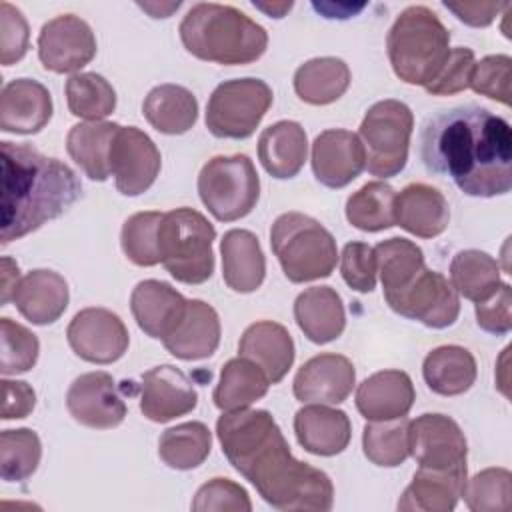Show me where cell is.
Here are the masks:
<instances>
[{
    "label": "cell",
    "instance_id": "6da1fadb",
    "mask_svg": "<svg viewBox=\"0 0 512 512\" xmlns=\"http://www.w3.org/2000/svg\"><path fill=\"white\" fill-rule=\"evenodd\" d=\"M222 452L258 494L282 512H326L334 486L326 472L300 462L268 410L224 412L216 422Z\"/></svg>",
    "mask_w": 512,
    "mask_h": 512
},
{
    "label": "cell",
    "instance_id": "7a4b0ae2",
    "mask_svg": "<svg viewBox=\"0 0 512 512\" xmlns=\"http://www.w3.org/2000/svg\"><path fill=\"white\" fill-rule=\"evenodd\" d=\"M420 156L428 172L448 176L468 196L492 198L512 188V128L484 106L432 114L420 132Z\"/></svg>",
    "mask_w": 512,
    "mask_h": 512
},
{
    "label": "cell",
    "instance_id": "3957f363",
    "mask_svg": "<svg viewBox=\"0 0 512 512\" xmlns=\"http://www.w3.org/2000/svg\"><path fill=\"white\" fill-rule=\"evenodd\" d=\"M2 244L18 240L64 214L82 194L76 172L28 144L0 142Z\"/></svg>",
    "mask_w": 512,
    "mask_h": 512
},
{
    "label": "cell",
    "instance_id": "277c9868",
    "mask_svg": "<svg viewBox=\"0 0 512 512\" xmlns=\"http://www.w3.org/2000/svg\"><path fill=\"white\" fill-rule=\"evenodd\" d=\"M178 32L192 56L226 66L250 64L268 46V32L258 22L242 10L218 2L194 4L184 14Z\"/></svg>",
    "mask_w": 512,
    "mask_h": 512
},
{
    "label": "cell",
    "instance_id": "5b68a950",
    "mask_svg": "<svg viewBox=\"0 0 512 512\" xmlns=\"http://www.w3.org/2000/svg\"><path fill=\"white\" fill-rule=\"evenodd\" d=\"M386 48L400 80L428 86L450 54V32L428 6H408L388 30Z\"/></svg>",
    "mask_w": 512,
    "mask_h": 512
},
{
    "label": "cell",
    "instance_id": "8992f818",
    "mask_svg": "<svg viewBox=\"0 0 512 512\" xmlns=\"http://www.w3.org/2000/svg\"><path fill=\"white\" fill-rule=\"evenodd\" d=\"M270 246L284 276L294 284L326 278L338 262L334 236L302 212H286L274 220Z\"/></svg>",
    "mask_w": 512,
    "mask_h": 512
},
{
    "label": "cell",
    "instance_id": "52a82bcc",
    "mask_svg": "<svg viewBox=\"0 0 512 512\" xmlns=\"http://www.w3.org/2000/svg\"><path fill=\"white\" fill-rule=\"evenodd\" d=\"M214 226L194 208H176L162 214L158 224V254L172 278L184 284H202L214 272Z\"/></svg>",
    "mask_w": 512,
    "mask_h": 512
},
{
    "label": "cell",
    "instance_id": "ba28073f",
    "mask_svg": "<svg viewBox=\"0 0 512 512\" xmlns=\"http://www.w3.org/2000/svg\"><path fill=\"white\" fill-rule=\"evenodd\" d=\"M412 128L414 114L408 104L394 98L372 104L358 130L366 156L364 168L378 178L400 174L408 160Z\"/></svg>",
    "mask_w": 512,
    "mask_h": 512
},
{
    "label": "cell",
    "instance_id": "9c48e42d",
    "mask_svg": "<svg viewBox=\"0 0 512 512\" xmlns=\"http://www.w3.org/2000/svg\"><path fill=\"white\" fill-rule=\"evenodd\" d=\"M198 194L216 220L234 222L256 206L260 178L246 154L214 156L198 174Z\"/></svg>",
    "mask_w": 512,
    "mask_h": 512
},
{
    "label": "cell",
    "instance_id": "30bf717a",
    "mask_svg": "<svg viewBox=\"0 0 512 512\" xmlns=\"http://www.w3.org/2000/svg\"><path fill=\"white\" fill-rule=\"evenodd\" d=\"M272 88L260 78L218 84L206 104V128L216 138H248L272 106Z\"/></svg>",
    "mask_w": 512,
    "mask_h": 512
},
{
    "label": "cell",
    "instance_id": "8fae6325",
    "mask_svg": "<svg viewBox=\"0 0 512 512\" xmlns=\"http://www.w3.org/2000/svg\"><path fill=\"white\" fill-rule=\"evenodd\" d=\"M388 306L428 328H448L460 314V298L448 278L422 266L402 288L384 294Z\"/></svg>",
    "mask_w": 512,
    "mask_h": 512
},
{
    "label": "cell",
    "instance_id": "7c38bea8",
    "mask_svg": "<svg viewBox=\"0 0 512 512\" xmlns=\"http://www.w3.org/2000/svg\"><path fill=\"white\" fill-rule=\"evenodd\" d=\"M408 450L420 468L454 470L466 466L468 444L458 422L426 412L408 424Z\"/></svg>",
    "mask_w": 512,
    "mask_h": 512
},
{
    "label": "cell",
    "instance_id": "4fadbf2b",
    "mask_svg": "<svg viewBox=\"0 0 512 512\" xmlns=\"http://www.w3.org/2000/svg\"><path fill=\"white\" fill-rule=\"evenodd\" d=\"M96 56V36L86 20L60 14L48 20L38 34V58L56 74L78 72Z\"/></svg>",
    "mask_w": 512,
    "mask_h": 512
},
{
    "label": "cell",
    "instance_id": "5bb4252c",
    "mask_svg": "<svg viewBox=\"0 0 512 512\" xmlns=\"http://www.w3.org/2000/svg\"><path fill=\"white\" fill-rule=\"evenodd\" d=\"M66 338L76 356L92 364H112L128 350V330L108 308H84L74 314Z\"/></svg>",
    "mask_w": 512,
    "mask_h": 512
},
{
    "label": "cell",
    "instance_id": "9a60e30c",
    "mask_svg": "<svg viewBox=\"0 0 512 512\" xmlns=\"http://www.w3.org/2000/svg\"><path fill=\"white\" fill-rule=\"evenodd\" d=\"M160 150L136 126H120L110 146V174L118 192L138 196L146 192L160 172Z\"/></svg>",
    "mask_w": 512,
    "mask_h": 512
},
{
    "label": "cell",
    "instance_id": "2e32d148",
    "mask_svg": "<svg viewBox=\"0 0 512 512\" xmlns=\"http://www.w3.org/2000/svg\"><path fill=\"white\" fill-rule=\"evenodd\" d=\"M66 408L70 416L88 428L108 430L126 416V404L108 372L96 370L80 374L68 388Z\"/></svg>",
    "mask_w": 512,
    "mask_h": 512
},
{
    "label": "cell",
    "instance_id": "e0dca14e",
    "mask_svg": "<svg viewBox=\"0 0 512 512\" xmlns=\"http://www.w3.org/2000/svg\"><path fill=\"white\" fill-rule=\"evenodd\" d=\"M196 404L198 394L180 368L162 364L142 374L140 410L148 420L164 424L192 412Z\"/></svg>",
    "mask_w": 512,
    "mask_h": 512
},
{
    "label": "cell",
    "instance_id": "ac0fdd59",
    "mask_svg": "<svg viewBox=\"0 0 512 512\" xmlns=\"http://www.w3.org/2000/svg\"><path fill=\"white\" fill-rule=\"evenodd\" d=\"M356 384L354 364L342 354H318L306 360L294 376V396L310 404H340Z\"/></svg>",
    "mask_w": 512,
    "mask_h": 512
},
{
    "label": "cell",
    "instance_id": "d6986e66",
    "mask_svg": "<svg viewBox=\"0 0 512 512\" xmlns=\"http://www.w3.org/2000/svg\"><path fill=\"white\" fill-rule=\"evenodd\" d=\"M366 156L358 134L342 128L320 132L312 144V170L320 184L344 188L360 176Z\"/></svg>",
    "mask_w": 512,
    "mask_h": 512
},
{
    "label": "cell",
    "instance_id": "ffe728a7",
    "mask_svg": "<svg viewBox=\"0 0 512 512\" xmlns=\"http://www.w3.org/2000/svg\"><path fill=\"white\" fill-rule=\"evenodd\" d=\"M52 118V96L44 84L32 78H16L4 84L0 94V130L12 134H36Z\"/></svg>",
    "mask_w": 512,
    "mask_h": 512
},
{
    "label": "cell",
    "instance_id": "44dd1931",
    "mask_svg": "<svg viewBox=\"0 0 512 512\" xmlns=\"http://www.w3.org/2000/svg\"><path fill=\"white\" fill-rule=\"evenodd\" d=\"M188 300L162 280H142L130 294V310L138 328L150 338L164 340L182 320Z\"/></svg>",
    "mask_w": 512,
    "mask_h": 512
},
{
    "label": "cell",
    "instance_id": "7402d4cb",
    "mask_svg": "<svg viewBox=\"0 0 512 512\" xmlns=\"http://www.w3.org/2000/svg\"><path fill=\"white\" fill-rule=\"evenodd\" d=\"M416 392L410 376L402 370H380L362 380L356 390V408L366 420H392L406 416Z\"/></svg>",
    "mask_w": 512,
    "mask_h": 512
},
{
    "label": "cell",
    "instance_id": "603a6c76",
    "mask_svg": "<svg viewBox=\"0 0 512 512\" xmlns=\"http://www.w3.org/2000/svg\"><path fill=\"white\" fill-rule=\"evenodd\" d=\"M162 342L164 348L180 360L212 356L220 344L218 312L204 300H188L182 320Z\"/></svg>",
    "mask_w": 512,
    "mask_h": 512
},
{
    "label": "cell",
    "instance_id": "cb8c5ba5",
    "mask_svg": "<svg viewBox=\"0 0 512 512\" xmlns=\"http://www.w3.org/2000/svg\"><path fill=\"white\" fill-rule=\"evenodd\" d=\"M238 354L260 366L270 384H278L294 364V340L282 324L260 320L240 336Z\"/></svg>",
    "mask_w": 512,
    "mask_h": 512
},
{
    "label": "cell",
    "instance_id": "d4e9b609",
    "mask_svg": "<svg viewBox=\"0 0 512 512\" xmlns=\"http://www.w3.org/2000/svg\"><path fill=\"white\" fill-rule=\"evenodd\" d=\"M396 224L418 238H434L448 228L450 208L444 194L428 184L414 182L396 194Z\"/></svg>",
    "mask_w": 512,
    "mask_h": 512
},
{
    "label": "cell",
    "instance_id": "484cf974",
    "mask_svg": "<svg viewBox=\"0 0 512 512\" xmlns=\"http://www.w3.org/2000/svg\"><path fill=\"white\" fill-rule=\"evenodd\" d=\"M294 432L306 452L316 456H336L348 446L352 426L344 410L326 404H310L296 412Z\"/></svg>",
    "mask_w": 512,
    "mask_h": 512
},
{
    "label": "cell",
    "instance_id": "4316f807",
    "mask_svg": "<svg viewBox=\"0 0 512 512\" xmlns=\"http://www.w3.org/2000/svg\"><path fill=\"white\" fill-rule=\"evenodd\" d=\"M12 300L26 320L38 326H46L64 314L68 308L70 292L64 276L54 270L38 268L22 276Z\"/></svg>",
    "mask_w": 512,
    "mask_h": 512
},
{
    "label": "cell",
    "instance_id": "83f0119b",
    "mask_svg": "<svg viewBox=\"0 0 512 512\" xmlns=\"http://www.w3.org/2000/svg\"><path fill=\"white\" fill-rule=\"evenodd\" d=\"M466 480V466L454 470L418 468L398 500V510L450 512L462 498Z\"/></svg>",
    "mask_w": 512,
    "mask_h": 512
},
{
    "label": "cell",
    "instance_id": "f1b7e54d",
    "mask_svg": "<svg viewBox=\"0 0 512 512\" xmlns=\"http://www.w3.org/2000/svg\"><path fill=\"white\" fill-rule=\"evenodd\" d=\"M222 278L234 292L248 294L262 286L266 258L262 246L250 230L232 228L220 240Z\"/></svg>",
    "mask_w": 512,
    "mask_h": 512
},
{
    "label": "cell",
    "instance_id": "f546056e",
    "mask_svg": "<svg viewBox=\"0 0 512 512\" xmlns=\"http://www.w3.org/2000/svg\"><path fill=\"white\" fill-rule=\"evenodd\" d=\"M294 320L314 344L336 340L346 326V312L340 294L332 286H312L294 300Z\"/></svg>",
    "mask_w": 512,
    "mask_h": 512
},
{
    "label": "cell",
    "instance_id": "4dcf8cb0",
    "mask_svg": "<svg viewBox=\"0 0 512 512\" xmlns=\"http://www.w3.org/2000/svg\"><path fill=\"white\" fill-rule=\"evenodd\" d=\"M308 154L304 128L294 120H280L262 130L258 138V158L264 170L280 180L294 178Z\"/></svg>",
    "mask_w": 512,
    "mask_h": 512
},
{
    "label": "cell",
    "instance_id": "1f68e13d",
    "mask_svg": "<svg viewBox=\"0 0 512 512\" xmlns=\"http://www.w3.org/2000/svg\"><path fill=\"white\" fill-rule=\"evenodd\" d=\"M478 374L470 350L458 344H444L426 354L422 376L428 388L440 396H458L472 388Z\"/></svg>",
    "mask_w": 512,
    "mask_h": 512
},
{
    "label": "cell",
    "instance_id": "d6a6232c",
    "mask_svg": "<svg viewBox=\"0 0 512 512\" xmlns=\"http://www.w3.org/2000/svg\"><path fill=\"white\" fill-rule=\"evenodd\" d=\"M120 124L94 120L74 124L66 136V150L80 170L96 182L110 176V146Z\"/></svg>",
    "mask_w": 512,
    "mask_h": 512
},
{
    "label": "cell",
    "instance_id": "836d02e7",
    "mask_svg": "<svg viewBox=\"0 0 512 512\" xmlns=\"http://www.w3.org/2000/svg\"><path fill=\"white\" fill-rule=\"evenodd\" d=\"M144 118L162 134H184L198 120L196 96L180 84L154 86L142 104Z\"/></svg>",
    "mask_w": 512,
    "mask_h": 512
},
{
    "label": "cell",
    "instance_id": "e575fe53",
    "mask_svg": "<svg viewBox=\"0 0 512 512\" xmlns=\"http://www.w3.org/2000/svg\"><path fill=\"white\" fill-rule=\"evenodd\" d=\"M270 388V380L260 366L252 360L238 356L222 366L220 380L214 388L212 400L218 410L234 412L248 408L256 400L264 398Z\"/></svg>",
    "mask_w": 512,
    "mask_h": 512
},
{
    "label": "cell",
    "instance_id": "d590c367",
    "mask_svg": "<svg viewBox=\"0 0 512 512\" xmlns=\"http://www.w3.org/2000/svg\"><path fill=\"white\" fill-rule=\"evenodd\" d=\"M350 68L342 58L320 56L306 60L294 72V90L300 100L324 106L336 102L350 86Z\"/></svg>",
    "mask_w": 512,
    "mask_h": 512
},
{
    "label": "cell",
    "instance_id": "8d00e7d4",
    "mask_svg": "<svg viewBox=\"0 0 512 512\" xmlns=\"http://www.w3.org/2000/svg\"><path fill=\"white\" fill-rule=\"evenodd\" d=\"M450 284L452 288L476 302L490 298L502 284L498 262L482 250H460L450 262Z\"/></svg>",
    "mask_w": 512,
    "mask_h": 512
},
{
    "label": "cell",
    "instance_id": "74e56055",
    "mask_svg": "<svg viewBox=\"0 0 512 512\" xmlns=\"http://www.w3.org/2000/svg\"><path fill=\"white\" fill-rule=\"evenodd\" d=\"M212 448V434L204 422H182L162 432L158 440L160 460L174 470L200 466Z\"/></svg>",
    "mask_w": 512,
    "mask_h": 512
},
{
    "label": "cell",
    "instance_id": "f35d334b",
    "mask_svg": "<svg viewBox=\"0 0 512 512\" xmlns=\"http://www.w3.org/2000/svg\"><path fill=\"white\" fill-rule=\"evenodd\" d=\"M396 192L382 180L366 182L346 202V220L362 232H380L396 226Z\"/></svg>",
    "mask_w": 512,
    "mask_h": 512
},
{
    "label": "cell",
    "instance_id": "ab89813d",
    "mask_svg": "<svg viewBox=\"0 0 512 512\" xmlns=\"http://www.w3.org/2000/svg\"><path fill=\"white\" fill-rule=\"evenodd\" d=\"M408 424L406 416L392 420H368L362 430V450L364 456L384 468L400 466L408 456Z\"/></svg>",
    "mask_w": 512,
    "mask_h": 512
},
{
    "label": "cell",
    "instance_id": "60d3db41",
    "mask_svg": "<svg viewBox=\"0 0 512 512\" xmlns=\"http://www.w3.org/2000/svg\"><path fill=\"white\" fill-rule=\"evenodd\" d=\"M68 110L88 122L102 120L116 108L112 84L96 72H78L66 80Z\"/></svg>",
    "mask_w": 512,
    "mask_h": 512
},
{
    "label": "cell",
    "instance_id": "b9f144b4",
    "mask_svg": "<svg viewBox=\"0 0 512 512\" xmlns=\"http://www.w3.org/2000/svg\"><path fill=\"white\" fill-rule=\"evenodd\" d=\"M382 290L394 292L402 288L424 264V252L412 240L394 236L374 246Z\"/></svg>",
    "mask_w": 512,
    "mask_h": 512
},
{
    "label": "cell",
    "instance_id": "7bdbcfd3",
    "mask_svg": "<svg viewBox=\"0 0 512 512\" xmlns=\"http://www.w3.org/2000/svg\"><path fill=\"white\" fill-rule=\"evenodd\" d=\"M42 458V444L34 430L16 428L0 434V476L6 482L30 478Z\"/></svg>",
    "mask_w": 512,
    "mask_h": 512
},
{
    "label": "cell",
    "instance_id": "ee69618b",
    "mask_svg": "<svg viewBox=\"0 0 512 512\" xmlns=\"http://www.w3.org/2000/svg\"><path fill=\"white\" fill-rule=\"evenodd\" d=\"M462 496L472 512H508L512 506V474L506 468H486L466 480Z\"/></svg>",
    "mask_w": 512,
    "mask_h": 512
},
{
    "label": "cell",
    "instance_id": "f6af8a7d",
    "mask_svg": "<svg viewBox=\"0 0 512 512\" xmlns=\"http://www.w3.org/2000/svg\"><path fill=\"white\" fill-rule=\"evenodd\" d=\"M162 220V212L148 210L132 214L120 234V244L130 262L136 266H156L160 262L158 254V224Z\"/></svg>",
    "mask_w": 512,
    "mask_h": 512
},
{
    "label": "cell",
    "instance_id": "bcb514c9",
    "mask_svg": "<svg viewBox=\"0 0 512 512\" xmlns=\"http://www.w3.org/2000/svg\"><path fill=\"white\" fill-rule=\"evenodd\" d=\"M40 352V342L34 332L26 326L10 320L0 318V372L4 376L28 372Z\"/></svg>",
    "mask_w": 512,
    "mask_h": 512
},
{
    "label": "cell",
    "instance_id": "7dc6e473",
    "mask_svg": "<svg viewBox=\"0 0 512 512\" xmlns=\"http://www.w3.org/2000/svg\"><path fill=\"white\" fill-rule=\"evenodd\" d=\"M510 78H512V58L508 54L484 56L480 62H474L470 88L476 94L502 102L510 106Z\"/></svg>",
    "mask_w": 512,
    "mask_h": 512
},
{
    "label": "cell",
    "instance_id": "c3c4849f",
    "mask_svg": "<svg viewBox=\"0 0 512 512\" xmlns=\"http://www.w3.org/2000/svg\"><path fill=\"white\" fill-rule=\"evenodd\" d=\"M194 512H250L252 502L248 492L230 478H212L202 484L192 500Z\"/></svg>",
    "mask_w": 512,
    "mask_h": 512
},
{
    "label": "cell",
    "instance_id": "681fc988",
    "mask_svg": "<svg viewBox=\"0 0 512 512\" xmlns=\"http://www.w3.org/2000/svg\"><path fill=\"white\" fill-rule=\"evenodd\" d=\"M376 252L366 242H348L340 254V274L356 292H372L376 288Z\"/></svg>",
    "mask_w": 512,
    "mask_h": 512
},
{
    "label": "cell",
    "instance_id": "f907efd6",
    "mask_svg": "<svg viewBox=\"0 0 512 512\" xmlns=\"http://www.w3.org/2000/svg\"><path fill=\"white\" fill-rule=\"evenodd\" d=\"M474 68V52L466 46H456L450 50L444 66L436 78L424 86L432 96H450L470 88V76Z\"/></svg>",
    "mask_w": 512,
    "mask_h": 512
},
{
    "label": "cell",
    "instance_id": "816d5d0a",
    "mask_svg": "<svg viewBox=\"0 0 512 512\" xmlns=\"http://www.w3.org/2000/svg\"><path fill=\"white\" fill-rule=\"evenodd\" d=\"M28 22L24 14L10 2H0V62L10 66L24 58L28 50Z\"/></svg>",
    "mask_w": 512,
    "mask_h": 512
},
{
    "label": "cell",
    "instance_id": "f5cc1de1",
    "mask_svg": "<svg viewBox=\"0 0 512 512\" xmlns=\"http://www.w3.org/2000/svg\"><path fill=\"white\" fill-rule=\"evenodd\" d=\"M510 304H512V290L506 282L500 284V288L486 298L484 302H476V324L490 334L504 336L512 328V316H510Z\"/></svg>",
    "mask_w": 512,
    "mask_h": 512
},
{
    "label": "cell",
    "instance_id": "db71d44e",
    "mask_svg": "<svg viewBox=\"0 0 512 512\" xmlns=\"http://www.w3.org/2000/svg\"><path fill=\"white\" fill-rule=\"evenodd\" d=\"M2 420L26 418L36 404V394L28 382L2 380Z\"/></svg>",
    "mask_w": 512,
    "mask_h": 512
},
{
    "label": "cell",
    "instance_id": "11a10c76",
    "mask_svg": "<svg viewBox=\"0 0 512 512\" xmlns=\"http://www.w3.org/2000/svg\"><path fill=\"white\" fill-rule=\"evenodd\" d=\"M444 6L470 26H488L500 10H506L508 2H444Z\"/></svg>",
    "mask_w": 512,
    "mask_h": 512
},
{
    "label": "cell",
    "instance_id": "9f6ffc18",
    "mask_svg": "<svg viewBox=\"0 0 512 512\" xmlns=\"http://www.w3.org/2000/svg\"><path fill=\"white\" fill-rule=\"evenodd\" d=\"M20 268L18 264L10 258V256H4L0 260V302L2 306L10 302V298H14V292L20 284Z\"/></svg>",
    "mask_w": 512,
    "mask_h": 512
},
{
    "label": "cell",
    "instance_id": "6f0895ef",
    "mask_svg": "<svg viewBox=\"0 0 512 512\" xmlns=\"http://www.w3.org/2000/svg\"><path fill=\"white\" fill-rule=\"evenodd\" d=\"M142 10H146L152 18H166L170 12L180 8V2H170V4H156V2H138Z\"/></svg>",
    "mask_w": 512,
    "mask_h": 512
},
{
    "label": "cell",
    "instance_id": "680465c9",
    "mask_svg": "<svg viewBox=\"0 0 512 512\" xmlns=\"http://www.w3.org/2000/svg\"><path fill=\"white\" fill-rule=\"evenodd\" d=\"M256 8L264 10L266 14L274 16V18H282L290 8H292V2H278V4H262V2H254Z\"/></svg>",
    "mask_w": 512,
    "mask_h": 512
}]
</instances>
